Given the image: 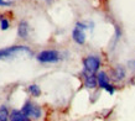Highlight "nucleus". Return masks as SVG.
I'll list each match as a JSON object with an SVG mask.
<instances>
[{
	"label": "nucleus",
	"mask_w": 135,
	"mask_h": 121,
	"mask_svg": "<svg viewBox=\"0 0 135 121\" xmlns=\"http://www.w3.org/2000/svg\"><path fill=\"white\" fill-rule=\"evenodd\" d=\"M72 40L78 44V46H83L86 43L87 36H86V30L81 28L79 26H74L73 30H72Z\"/></svg>",
	"instance_id": "nucleus-8"
},
{
	"label": "nucleus",
	"mask_w": 135,
	"mask_h": 121,
	"mask_svg": "<svg viewBox=\"0 0 135 121\" xmlns=\"http://www.w3.org/2000/svg\"><path fill=\"white\" fill-rule=\"evenodd\" d=\"M115 42H118L119 40H120V37H122V30H120V27H119L118 25H115Z\"/></svg>",
	"instance_id": "nucleus-15"
},
{
	"label": "nucleus",
	"mask_w": 135,
	"mask_h": 121,
	"mask_svg": "<svg viewBox=\"0 0 135 121\" xmlns=\"http://www.w3.org/2000/svg\"><path fill=\"white\" fill-rule=\"evenodd\" d=\"M26 54L29 57L33 56L32 49L25 46V44H14V46H10V47H5V48L0 49V60H9L11 58H15L19 54Z\"/></svg>",
	"instance_id": "nucleus-1"
},
{
	"label": "nucleus",
	"mask_w": 135,
	"mask_h": 121,
	"mask_svg": "<svg viewBox=\"0 0 135 121\" xmlns=\"http://www.w3.org/2000/svg\"><path fill=\"white\" fill-rule=\"evenodd\" d=\"M36 60L41 64H55V63H58L63 59L62 57V53L58 51V49H44V51H40L35 56Z\"/></svg>",
	"instance_id": "nucleus-2"
},
{
	"label": "nucleus",
	"mask_w": 135,
	"mask_h": 121,
	"mask_svg": "<svg viewBox=\"0 0 135 121\" xmlns=\"http://www.w3.org/2000/svg\"><path fill=\"white\" fill-rule=\"evenodd\" d=\"M128 65H129V68H130L131 70H135V59L134 60H130V62L128 63Z\"/></svg>",
	"instance_id": "nucleus-16"
},
{
	"label": "nucleus",
	"mask_w": 135,
	"mask_h": 121,
	"mask_svg": "<svg viewBox=\"0 0 135 121\" xmlns=\"http://www.w3.org/2000/svg\"><path fill=\"white\" fill-rule=\"evenodd\" d=\"M21 110L24 111L31 120H40L44 116V110H42L41 105L36 104L32 100H26L22 105Z\"/></svg>",
	"instance_id": "nucleus-4"
},
{
	"label": "nucleus",
	"mask_w": 135,
	"mask_h": 121,
	"mask_svg": "<svg viewBox=\"0 0 135 121\" xmlns=\"http://www.w3.org/2000/svg\"><path fill=\"white\" fill-rule=\"evenodd\" d=\"M10 120L11 121H30V119L22 110L19 109H12L10 111Z\"/></svg>",
	"instance_id": "nucleus-10"
},
{
	"label": "nucleus",
	"mask_w": 135,
	"mask_h": 121,
	"mask_svg": "<svg viewBox=\"0 0 135 121\" xmlns=\"http://www.w3.org/2000/svg\"><path fill=\"white\" fill-rule=\"evenodd\" d=\"M109 75H110L113 82H117V83L118 82H123L127 78V68L122 64H117L110 69Z\"/></svg>",
	"instance_id": "nucleus-7"
},
{
	"label": "nucleus",
	"mask_w": 135,
	"mask_h": 121,
	"mask_svg": "<svg viewBox=\"0 0 135 121\" xmlns=\"http://www.w3.org/2000/svg\"><path fill=\"white\" fill-rule=\"evenodd\" d=\"M81 78H82L84 88L90 89V90H94L95 88H98V79H97V74L95 73H89L82 69Z\"/></svg>",
	"instance_id": "nucleus-6"
},
{
	"label": "nucleus",
	"mask_w": 135,
	"mask_h": 121,
	"mask_svg": "<svg viewBox=\"0 0 135 121\" xmlns=\"http://www.w3.org/2000/svg\"><path fill=\"white\" fill-rule=\"evenodd\" d=\"M10 120V110L6 105H0V121Z\"/></svg>",
	"instance_id": "nucleus-12"
},
{
	"label": "nucleus",
	"mask_w": 135,
	"mask_h": 121,
	"mask_svg": "<svg viewBox=\"0 0 135 121\" xmlns=\"http://www.w3.org/2000/svg\"><path fill=\"white\" fill-rule=\"evenodd\" d=\"M27 93L32 98H38L41 95L42 92H41V88L37 84H30L29 87H27Z\"/></svg>",
	"instance_id": "nucleus-11"
},
{
	"label": "nucleus",
	"mask_w": 135,
	"mask_h": 121,
	"mask_svg": "<svg viewBox=\"0 0 135 121\" xmlns=\"http://www.w3.org/2000/svg\"><path fill=\"white\" fill-rule=\"evenodd\" d=\"M30 35V25L26 20H21L19 24H17V37L21 38V40L26 41L29 38Z\"/></svg>",
	"instance_id": "nucleus-9"
},
{
	"label": "nucleus",
	"mask_w": 135,
	"mask_h": 121,
	"mask_svg": "<svg viewBox=\"0 0 135 121\" xmlns=\"http://www.w3.org/2000/svg\"><path fill=\"white\" fill-rule=\"evenodd\" d=\"M103 64L102 57L97 56V54H88L82 59V65H83V70L89 73H97L100 70Z\"/></svg>",
	"instance_id": "nucleus-3"
},
{
	"label": "nucleus",
	"mask_w": 135,
	"mask_h": 121,
	"mask_svg": "<svg viewBox=\"0 0 135 121\" xmlns=\"http://www.w3.org/2000/svg\"><path fill=\"white\" fill-rule=\"evenodd\" d=\"M97 79H98V88L105 90L109 95H113L117 90V87H115L113 83H112V78L109 75V73L105 72V70H99L97 73Z\"/></svg>",
	"instance_id": "nucleus-5"
},
{
	"label": "nucleus",
	"mask_w": 135,
	"mask_h": 121,
	"mask_svg": "<svg viewBox=\"0 0 135 121\" xmlns=\"http://www.w3.org/2000/svg\"><path fill=\"white\" fill-rule=\"evenodd\" d=\"M14 4V1L11 0H0V8H9Z\"/></svg>",
	"instance_id": "nucleus-14"
},
{
	"label": "nucleus",
	"mask_w": 135,
	"mask_h": 121,
	"mask_svg": "<svg viewBox=\"0 0 135 121\" xmlns=\"http://www.w3.org/2000/svg\"><path fill=\"white\" fill-rule=\"evenodd\" d=\"M10 27V20L8 17H5V15H0V28L1 31H6Z\"/></svg>",
	"instance_id": "nucleus-13"
},
{
	"label": "nucleus",
	"mask_w": 135,
	"mask_h": 121,
	"mask_svg": "<svg viewBox=\"0 0 135 121\" xmlns=\"http://www.w3.org/2000/svg\"><path fill=\"white\" fill-rule=\"evenodd\" d=\"M46 3H47V4H51V3H53V0H45Z\"/></svg>",
	"instance_id": "nucleus-17"
}]
</instances>
